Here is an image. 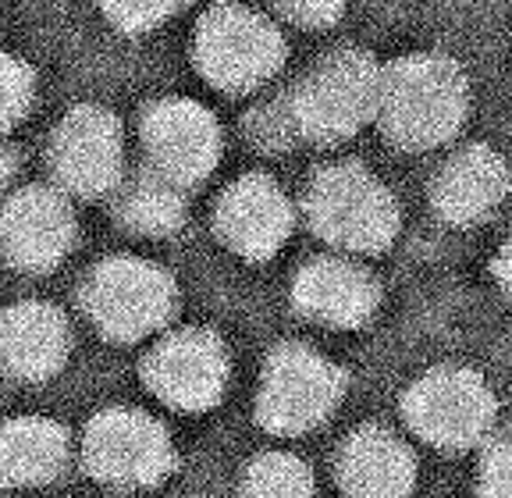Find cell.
Segmentation results:
<instances>
[{
    "instance_id": "5bb4252c",
    "label": "cell",
    "mask_w": 512,
    "mask_h": 498,
    "mask_svg": "<svg viewBox=\"0 0 512 498\" xmlns=\"http://www.w3.org/2000/svg\"><path fill=\"white\" fill-rule=\"evenodd\" d=\"M72 353V328L54 303L22 299L0 310V367L15 381L43 385L57 378Z\"/></svg>"
},
{
    "instance_id": "d6986e66",
    "label": "cell",
    "mask_w": 512,
    "mask_h": 498,
    "mask_svg": "<svg viewBox=\"0 0 512 498\" xmlns=\"http://www.w3.org/2000/svg\"><path fill=\"white\" fill-rule=\"evenodd\" d=\"M114 214L128 232L146 235V239H164L185 225V200L182 185L164 178L160 171L146 168L136 178H128L118 189Z\"/></svg>"
},
{
    "instance_id": "d4e9b609",
    "label": "cell",
    "mask_w": 512,
    "mask_h": 498,
    "mask_svg": "<svg viewBox=\"0 0 512 498\" xmlns=\"http://www.w3.org/2000/svg\"><path fill=\"white\" fill-rule=\"evenodd\" d=\"M495 278H498V285H502L505 299L512 303V239L505 242L502 253L495 257Z\"/></svg>"
},
{
    "instance_id": "603a6c76",
    "label": "cell",
    "mask_w": 512,
    "mask_h": 498,
    "mask_svg": "<svg viewBox=\"0 0 512 498\" xmlns=\"http://www.w3.org/2000/svg\"><path fill=\"white\" fill-rule=\"evenodd\" d=\"M480 498H512V431L488 434L477 470Z\"/></svg>"
},
{
    "instance_id": "7a4b0ae2",
    "label": "cell",
    "mask_w": 512,
    "mask_h": 498,
    "mask_svg": "<svg viewBox=\"0 0 512 498\" xmlns=\"http://www.w3.org/2000/svg\"><path fill=\"white\" fill-rule=\"evenodd\" d=\"M82 314L118 346L143 342L175 317L178 285L164 267L139 257H107L79 285Z\"/></svg>"
},
{
    "instance_id": "484cf974",
    "label": "cell",
    "mask_w": 512,
    "mask_h": 498,
    "mask_svg": "<svg viewBox=\"0 0 512 498\" xmlns=\"http://www.w3.org/2000/svg\"><path fill=\"white\" fill-rule=\"evenodd\" d=\"M15 171H18V153L11 150V146H0V193L11 185Z\"/></svg>"
},
{
    "instance_id": "9a60e30c",
    "label": "cell",
    "mask_w": 512,
    "mask_h": 498,
    "mask_svg": "<svg viewBox=\"0 0 512 498\" xmlns=\"http://www.w3.org/2000/svg\"><path fill=\"white\" fill-rule=\"evenodd\" d=\"M377 303L381 289L374 278L360 264L338 257L310 260L292 282V306L306 321L324 328H363L374 317Z\"/></svg>"
},
{
    "instance_id": "ac0fdd59",
    "label": "cell",
    "mask_w": 512,
    "mask_h": 498,
    "mask_svg": "<svg viewBox=\"0 0 512 498\" xmlns=\"http://www.w3.org/2000/svg\"><path fill=\"white\" fill-rule=\"evenodd\" d=\"M72 438L50 417H11L0 424V488H40L68 470Z\"/></svg>"
},
{
    "instance_id": "7402d4cb",
    "label": "cell",
    "mask_w": 512,
    "mask_h": 498,
    "mask_svg": "<svg viewBox=\"0 0 512 498\" xmlns=\"http://www.w3.org/2000/svg\"><path fill=\"white\" fill-rule=\"evenodd\" d=\"M104 15L121 33H150L164 18H171L185 0H100Z\"/></svg>"
},
{
    "instance_id": "7c38bea8",
    "label": "cell",
    "mask_w": 512,
    "mask_h": 498,
    "mask_svg": "<svg viewBox=\"0 0 512 498\" xmlns=\"http://www.w3.org/2000/svg\"><path fill=\"white\" fill-rule=\"evenodd\" d=\"M143 146L150 168L189 189L210 178L221 161V129L217 118L196 100L168 97L146 107L143 114Z\"/></svg>"
},
{
    "instance_id": "30bf717a",
    "label": "cell",
    "mask_w": 512,
    "mask_h": 498,
    "mask_svg": "<svg viewBox=\"0 0 512 498\" xmlns=\"http://www.w3.org/2000/svg\"><path fill=\"white\" fill-rule=\"evenodd\" d=\"M47 161L57 185L68 196L100 200L114 193L121 185V168H125L121 121L104 107H72L50 136Z\"/></svg>"
},
{
    "instance_id": "3957f363",
    "label": "cell",
    "mask_w": 512,
    "mask_h": 498,
    "mask_svg": "<svg viewBox=\"0 0 512 498\" xmlns=\"http://www.w3.org/2000/svg\"><path fill=\"white\" fill-rule=\"evenodd\" d=\"M381 104V68L363 50H335L299 82L288 100L292 132L313 143L356 136Z\"/></svg>"
},
{
    "instance_id": "ffe728a7",
    "label": "cell",
    "mask_w": 512,
    "mask_h": 498,
    "mask_svg": "<svg viewBox=\"0 0 512 498\" xmlns=\"http://www.w3.org/2000/svg\"><path fill=\"white\" fill-rule=\"evenodd\" d=\"M310 466L292 452H260L249 459L239 481V498H310Z\"/></svg>"
},
{
    "instance_id": "8fae6325",
    "label": "cell",
    "mask_w": 512,
    "mask_h": 498,
    "mask_svg": "<svg viewBox=\"0 0 512 498\" xmlns=\"http://www.w3.org/2000/svg\"><path fill=\"white\" fill-rule=\"evenodd\" d=\"M75 246V210L64 189L25 185L0 207V257L22 274H47Z\"/></svg>"
},
{
    "instance_id": "9c48e42d",
    "label": "cell",
    "mask_w": 512,
    "mask_h": 498,
    "mask_svg": "<svg viewBox=\"0 0 512 498\" xmlns=\"http://www.w3.org/2000/svg\"><path fill=\"white\" fill-rule=\"evenodd\" d=\"M406 420L438 449H470L484 442L495 424V395L473 370H431L406 392Z\"/></svg>"
},
{
    "instance_id": "2e32d148",
    "label": "cell",
    "mask_w": 512,
    "mask_h": 498,
    "mask_svg": "<svg viewBox=\"0 0 512 498\" xmlns=\"http://www.w3.org/2000/svg\"><path fill=\"white\" fill-rule=\"evenodd\" d=\"M335 477L349 498H409L416 484V459L392 431L360 427L338 449Z\"/></svg>"
},
{
    "instance_id": "6da1fadb",
    "label": "cell",
    "mask_w": 512,
    "mask_h": 498,
    "mask_svg": "<svg viewBox=\"0 0 512 498\" xmlns=\"http://www.w3.org/2000/svg\"><path fill=\"white\" fill-rule=\"evenodd\" d=\"M470 89L456 61L441 54H413L381 72L384 132L402 150H431L452 139L466 118Z\"/></svg>"
},
{
    "instance_id": "277c9868",
    "label": "cell",
    "mask_w": 512,
    "mask_h": 498,
    "mask_svg": "<svg viewBox=\"0 0 512 498\" xmlns=\"http://www.w3.org/2000/svg\"><path fill=\"white\" fill-rule=\"evenodd\" d=\"M82 470L114 491H146L178 470L168 427L132 406H107L82 431Z\"/></svg>"
},
{
    "instance_id": "44dd1931",
    "label": "cell",
    "mask_w": 512,
    "mask_h": 498,
    "mask_svg": "<svg viewBox=\"0 0 512 498\" xmlns=\"http://www.w3.org/2000/svg\"><path fill=\"white\" fill-rule=\"evenodd\" d=\"M36 93V75L25 61L11 54H0V136L22 121Z\"/></svg>"
},
{
    "instance_id": "cb8c5ba5",
    "label": "cell",
    "mask_w": 512,
    "mask_h": 498,
    "mask_svg": "<svg viewBox=\"0 0 512 498\" xmlns=\"http://www.w3.org/2000/svg\"><path fill=\"white\" fill-rule=\"evenodd\" d=\"M274 8L292 25L303 29H328L345 11V0H274Z\"/></svg>"
},
{
    "instance_id": "e0dca14e",
    "label": "cell",
    "mask_w": 512,
    "mask_h": 498,
    "mask_svg": "<svg viewBox=\"0 0 512 498\" xmlns=\"http://www.w3.org/2000/svg\"><path fill=\"white\" fill-rule=\"evenodd\" d=\"M509 193V168L491 146H466L438 171L431 189L434 210L448 225H473Z\"/></svg>"
},
{
    "instance_id": "8992f818",
    "label": "cell",
    "mask_w": 512,
    "mask_h": 498,
    "mask_svg": "<svg viewBox=\"0 0 512 498\" xmlns=\"http://www.w3.org/2000/svg\"><path fill=\"white\" fill-rule=\"evenodd\" d=\"M285 61L278 25L246 4H214L196 29V68L224 93H249L264 86Z\"/></svg>"
},
{
    "instance_id": "4fadbf2b",
    "label": "cell",
    "mask_w": 512,
    "mask_h": 498,
    "mask_svg": "<svg viewBox=\"0 0 512 498\" xmlns=\"http://www.w3.org/2000/svg\"><path fill=\"white\" fill-rule=\"evenodd\" d=\"M214 232L242 260L264 264L292 235V203L274 178L242 175L217 200Z\"/></svg>"
},
{
    "instance_id": "5b68a950",
    "label": "cell",
    "mask_w": 512,
    "mask_h": 498,
    "mask_svg": "<svg viewBox=\"0 0 512 498\" xmlns=\"http://www.w3.org/2000/svg\"><path fill=\"white\" fill-rule=\"evenodd\" d=\"M306 217L324 242L349 253H381L399 232L392 193L360 164H331L306 189Z\"/></svg>"
},
{
    "instance_id": "52a82bcc",
    "label": "cell",
    "mask_w": 512,
    "mask_h": 498,
    "mask_svg": "<svg viewBox=\"0 0 512 498\" xmlns=\"http://www.w3.org/2000/svg\"><path fill=\"white\" fill-rule=\"evenodd\" d=\"M345 395V370L313 353L310 346L285 342L264 363L256 395V424L271 434H306L335 413Z\"/></svg>"
},
{
    "instance_id": "ba28073f",
    "label": "cell",
    "mask_w": 512,
    "mask_h": 498,
    "mask_svg": "<svg viewBox=\"0 0 512 498\" xmlns=\"http://www.w3.org/2000/svg\"><path fill=\"white\" fill-rule=\"evenodd\" d=\"M139 378L164 406L178 413H207L221 402L232 360L221 335L210 328L171 331L143 356Z\"/></svg>"
}]
</instances>
